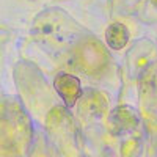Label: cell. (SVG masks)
<instances>
[{
    "label": "cell",
    "instance_id": "3",
    "mask_svg": "<svg viewBox=\"0 0 157 157\" xmlns=\"http://www.w3.org/2000/svg\"><path fill=\"white\" fill-rule=\"evenodd\" d=\"M155 2H157V0H155Z\"/></svg>",
    "mask_w": 157,
    "mask_h": 157
},
{
    "label": "cell",
    "instance_id": "1",
    "mask_svg": "<svg viewBox=\"0 0 157 157\" xmlns=\"http://www.w3.org/2000/svg\"><path fill=\"white\" fill-rule=\"evenodd\" d=\"M54 88L68 107H74L75 102L80 99V96L83 93L80 80L75 75H71L68 72H58L55 75Z\"/></svg>",
    "mask_w": 157,
    "mask_h": 157
},
{
    "label": "cell",
    "instance_id": "2",
    "mask_svg": "<svg viewBox=\"0 0 157 157\" xmlns=\"http://www.w3.org/2000/svg\"><path fill=\"white\" fill-rule=\"evenodd\" d=\"M105 43L113 50H121L129 43V30L124 24L115 22L105 30Z\"/></svg>",
    "mask_w": 157,
    "mask_h": 157
}]
</instances>
